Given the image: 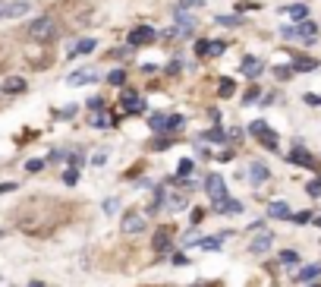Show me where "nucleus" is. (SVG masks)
I'll list each match as a JSON object with an SVG mask.
<instances>
[{
    "mask_svg": "<svg viewBox=\"0 0 321 287\" xmlns=\"http://www.w3.org/2000/svg\"><path fill=\"white\" fill-rule=\"evenodd\" d=\"M29 35L35 41H54L57 38V22L51 19V16H38V19L29 26Z\"/></svg>",
    "mask_w": 321,
    "mask_h": 287,
    "instance_id": "1",
    "label": "nucleus"
},
{
    "mask_svg": "<svg viewBox=\"0 0 321 287\" xmlns=\"http://www.w3.org/2000/svg\"><path fill=\"white\" fill-rule=\"evenodd\" d=\"M249 133L261 142V146L264 149H271V152H277V146H280V139H277V133L268 127V123H264V120H255L252 123V127H249Z\"/></svg>",
    "mask_w": 321,
    "mask_h": 287,
    "instance_id": "2",
    "label": "nucleus"
},
{
    "mask_svg": "<svg viewBox=\"0 0 321 287\" xmlns=\"http://www.w3.org/2000/svg\"><path fill=\"white\" fill-rule=\"evenodd\" d=\"M283 38H302V41H315L318 38V26L315 22H309V19H302L299 26H293V29H283Z\"/></svg>",
    "mask_w": 321,
    "mask_h": 287,
    "instance_id": "3",
    "label": "nucleus"
},
{
    "mask_svg": "<svg viewBox=\"0 0 321 287\" xmlns=\"http://www.w3.org/2000/svg\"><path fill=\"white\" fill-rule=\"evenodd\" d=\"M205 193L211 196V202H214V199H224V196H227L224 177H220V174H208V177H205Z\"/></svg>",
    "mask_w": 321,
    "mask_h": 287,
    "instance_id": "4",
    "label": "nucleus"
},
{
    "mask_svg": "<svg viewBox=\"0 0 321 287\" xmlns=\"http://www.w3.org/2000/svg\"><path fill=\"white\" fill-rule=\"evenodd\" d=\"M155 38H158V32L151 29V26H139V29L129 32V47H136V44H151Z\"/></svg>",
    "mask_w": 321,
    "mask_h": 287,
    "instance_id": "5",
    "label": "nucleus"
},
{
    "mask_svg": "<svg viewBox=\"0 0 321 287\" xmlns=\"http://www.w3.org/2000/svg\"><path fill=\"white\" fill-rule=\"evenodd\" d=\"M170 240H174V230H170V227H158L155 237H151V249H155L158 256H164L167 246H170Z\"/></svg>",
    "mask_w": 321,
    "mask_h": 287,
    "instance_id": "6",
    "label": "nucleus"
},
{
    "mask_svg": "<svg viewBox=\"0 0 321 287\" xmlns=\"http://www.w3.org/2000/svg\"><path fill=\"white\" fill-rule=\"evenodd\" d=\"M120 227L126 230V234H142V230H145V214H139V211H126Z\"/></svg>",
    "mask_w": 321,
    "mask_h": 287,
    "instance_id": "7",
    "label": "nucleus"
},
{
    "mask_svg": "<svg viewBox=\"0 0 321 287\" xmlns=\"http://www.w3.org/2000/svg\"><path fill=\"white\" fill-rule=\"evenodd\" d=\"M120 101L126 104V111H129V114H145V104L139 101V95L132 92V88H123V92H120Z\"/></svg>",
    "mask_w": 321,
    "mask_h": 287,
    "instance_id": "8",
    "label": "nucleus"
},
{
    "mask_svg": "<svg viewBox=\"0 0 321 287\" xmlns=\"http://www.w3.org/2000/svg\"><path fill=\"white\" fill-rule=\"evenodd\" d=\"M29 13V4L19 0V4H0V19H16V16H26Z\"/></svg>",
    "mask_w": 321,
    "mask_h": 287,
    "instance_id": "9",
    "label": "nucleus"
},
{
    "mask_svg": "<svg viewBox=\"0 0 321 287\" xmlns=\"http://www.w3.org/2000/svg\"><path fill=\"white\" fill-rule=\"evenodd\" d=\"M214 211H217V214H239L242 205H239L236 199H230V196H224V199H214Z\"/></svg>",
    "mask_w": 321,
    "mask_h": 287,
    "instance_id": "10",
    "label": "nucleus"
},
{
    "mask_svg": "<svg viewBox=\"0 0 321 287\" xmlns=\"http://www.w3.org/2000/svg\"><path fill=\"white\" fill-rule=\"evenodd\" d=\"M249 180H252V186H261L264 180H271V171L261 161H255V164H249Z\"/></svg>",
    "mask_w": 321,
    "mask_h": 287,
    "instance_id": "11",
    "label": "nucleus"
},
{
    "mask_svg": "<svg viewBox=\"0 0 321 287\" xmlns=\"http://www.w3.org/2000/svg\"><path fill=\"white\" fill-rule=\"evenodd\" d=\"M271 243H274V234L268 230V234H261V237H255V240L249 243V253H252V256H261V253H268V249H271Z\"/></svg>",
    "mask_w": 321,
    "mask_h": 287,
    "instance_id": "12",
    "label": "nucleus"
},
{
    "mask_svg": "<svg viewBox=\"0 0 321 287\" xmlns=\"http://www.w3.org/2000/svg\"><path fill=\"white\" fill-rule=\"evenodd\" d=\"M287 161H290V164H299V168H315V158H312L306 149H293V152L287 155Z\"/></svg>",
    "mask_w": 321,
    "mask_h": 287,
    "instance_id": "13",
    "label": "nucleus"
},
{
    "mask_svg": "<svg viewBox=\"0 0 321 287\" xmlns=\"http://www.w3.org/2000/svg\"><path fill=\"white\" fill-rule=\"evenodd\" d=\"M268 218H280V221H293V211L287 202H271L268 205Z\"/></svg>",
    "mask_w": 321,
    "mask_h": 287,
    "instance_id": "14",
    "label": "nucleus"
},
{
    "mask_svg": "<svg viewBox=\"0 0 321 287\" xmlns=\"http://www.w3.org/2000/svg\"><path fill=\"white\" fill-rule=\"evenodd\" d=\"M91 79H98V73H94V69H76V73H69V85H88Z\"/></svg>",
    "mask_w": 321,
    "mask_h": 287,
    "instance_id": "15",
    "label": "nucleus"
},
{
    "mask_svg": "<svg viewBox=\"0 0 321 287\" xmlns=\"http://www.w3.org/2000/svg\"><path fill=\"white\" fill-rule=\"evenodd\" d=\"M290 69H293V73H312V69H318V60H312V57H293Z\"/></svg>",
    "mask_w": 321,
    "mask_h": 287,
    "instance_id": "16",
    "label": "nucleus"
},
{
    "mask_svg": "<svg viewBox=\"0 0 321 287\" xmlns=\"http://www.w3.org/2000/svg\"><path fill=\"white\" fill-rule=\"evenodd\" d=\"M94 44H98L94 38H82L76 47H69V54H66V57H82V54H91V51H94Z\"/></svg>",
    "mask_w": 321,
    "mask_h": 287,
    "instance_id": "17",
    "label": "nucleus"
},
{
    "mask_svg": "<svg viewBox=\"0 0 321 287\" xmlns=\"http://www.w3.org/2000/svg\"><path fill=\"white\" fill-rule=\"evenodd\" d=\"M4 92H7V95H19V92H26V79H19V76L7 79V82H4Z\"/></svg>",
    "mask_w": 321,
    "mask_h": 287,
    "instance_id": "18",
    "label": "nucleus"
},
{
    "mask_svg": "<svg viewBox=\"0 0 321 287\" xmlns=\"http://www.w3.org/2000/svg\"><path fill=\"white\" fill-rule=\"evenodd\" d=\"M199 139H202V142H227V133H224L220 127H211V130H205Z\"/></svg>",
    "mask_w": 321,
    "mask_h": 287,
    "instance_id": "19",
    "label": "nucleus"
},
{
    "mask_svg": "<svg viewBox=\"0 0 321 287\" xmlns=\"http://www.w3.org/2000/svg\"><path fill=\"white\" fill-rule=\"evenodd\" d=\"M164 205H167L170 211H183V208H186V199H183L180 193H174V196H167V199H164Z\"/></svg>",
    "mask_w": 321,
    "mask_h": 287,
    "instance_id": "20",
    "label": "nucleus"
},
{
    "mask_svg": "<svg viewBox=\"0 0 321 287\" xmlns=\"http://www.w3.org/2000/svg\"><path fill=\"white\" fill-rule=\"evenodd\" d=\"M318 275H321V265H306L302 272H296V281H312Z\"/></svg>",
    "mask_w": 321,
    "mask_h": 287,
    "instance_id": "21",
    "label": "nucleus"
},
{
    "mask_svg": "<svg viewBox=\"0 0 321 287\" xmlns=\"http://www.w3.org/2000/svg\"><path fill=\"white\" fill-rule=\"evenodd\" d=\"M239 66H242V73H249V76H258V69H261L255 57H245V60H242Z\"/></svg>",
    "mask_w": 321,
    "mask_h": 287,
    "instance_id": "22",
    "label": "nucleus"
},
{
    "mask_svg": "<svg viewBox=\"0 0 321 287\" xmlns=\"http://www.w3.org/2000/svg\"><path fill=\"white\" fill-rule=\"evenodd\" d=\"M148 123H151V130H155V133H167V117L164 114H155Z\"/></svg>",
    "mask_w": 321,
    "mask_h": 287,
    "instance_id": "23",
    "label": "nucleus"
},
{
    "mask_svg": "<svg viewBox=\"0 0 321 287\" xmlns=\"http://www.w3.org/2000/svg\"><path fill=\"white\" fill-rule=\"evenodd\" d=\"M217 92H220V98H230V95L236 92V85H233V79H220V85H217Z\"/></svg>",
    "mask_w": 321,
    "mask_h": 287,
    "instance_id": "24",
    "label": "nucleus"
},
{
    "mask_svg": "<svg viewBox=\"0 0 321 287\" xmlns=\"http://www.w3.org/2000/svg\"><path fill=\"white\" fill-rule=\"evenodd\" d=\"M192 168H195V164H192L189 158H186V161H180V177H174V183H180L183 177H189V174H192Z\"/></svg>",
    "mask_w": 321,
    "mask_h": 287,
    "instance_id": "25",
    "label": "nucleus"
},
{
    "mask_svg": "<svg viewBox=\"0 0 321 287\" xmlns=\"http://www.w3.org/2000/svg\"><path fill=\"white\" fill-rule=\"evenodd\" d=\"M227 234H220V237H208V240H199V246L202 249H220V240H224Z\"/></svg>",
    "mask_w": 321,
    "mask_h": 287,
    "instance_id": "26",
    "label": "nucleus"
},
{
    "mask_svg": "<svg viewBox=\"0 0 321 287\" xmlns=\"http://www.w3.org/2000/svg\"><path fill=\"white\" fill-rule=\"evenodd\" d=\"M280 262H283V265H293V262H299V253H296V249H283V253H280Z\"/></svg>",
    "mask_w": 321,
    "mask_h": 287,
    "instance_id": "27",
    "label": "nucleus"
},
{
    "mask_svg": "<svg viewBox=\"0 0 321 287\" xmlns=\"http://www.w3.org/2000/svg\"><path fill=\"white\" fill-rule=\"evenodd\" d=\"M107 82H110V85H123V82H126V73H123V69H113V73L107 76Z\"/></svg>",
    "mask_w": 321,
    "mask_h": 287,
    "instance_id": "28",
    "label": "nucleus"
},
{
    "mask_svg": "<svg viewBox=\"0 0 321 287\" xmlns=\"http://www.w3.org/2000/svg\"><path fill=\"white\" fill-rule=\"evenodd\" d=\"M76 180H79V171H76V168H66V171H63V183H66V186H72Z\"/></svg>",
    "mask_w": 321,
    "mask_h": 287,
    "instance_id": "29",
    "label": "nucleus"
},
{
    "mask_svg": "<svg viewBox=\"0 0 321 287\" xmlns=\"http://www.w3.org/2000/svg\"><path fill=\"white\" fill-rule=\"evenodd\" d=\"M227 51V41H211V47H208V57H217V54Z\"/></svg>",
    "mask_w": 321,
    "mask_h": 287,
    "instance_id": "30",
    "label": "nucleus"
},
{
    "mask_svg": "<svg viewBox=\"0 0 321 287\" xmlns=\"http://www.w3.org/2000/svg\"><path fill=\"white\" fill-rule=\"evenodd\" d=\"M180 127H183V117H180V114L167 117V133H174V130H180Z\"/></svg>",
    "mask_w": 321,
    "mask_h": 287,
    "instance_id": "31",
    "label": "nucleus"
},
{
    "mask_svg": "<svg viewBox=\"0 0 321 287\" xmlns=\"http://www.w3.org/2000/svg\"><path fill=\"white\" fill-rule=\"evenodd\" d=\"M41 168H44V161H41V158H32V161H26V171H29V174H38Z\"/></svg>",
    "mask_w": 321,
    "mask_h": 287,
    "instance_id": "32",
    "label": "nucleus"
},
{
    "mask_svg": "<svg viewBox=\"0 0 321 287\" xmlns=\"http://www.w3.org/2000/svg\"><path fill=\"white\" fill-rule=\"evenodd\" d=\"M290 16H293V19H299V22H302V19H306V16H309V10L299 4V7H290Z\"/></svg>",
    "mask_w": 321,
    "mask_h": 287,
    "instance_id": "33",
    "label": "nucleus"
},
{
    "mask_svg": "<svg viewBox=\"0 0 321 287\" xmlns=\"http://www.w3.org/2000/svg\"><path fill=\"white\" fill-rule=\"evenodd\" d=\"M271 73H274L277 79H287V76H293V69H290V66H274Z\"/></svg>",
    "mask_w": 321,
    "mask_h": 287,
    "instance_id": "34",
    "label": "nucleus"
},
{
    "mask_svg": "<svg viewBox=\"0 0 321 287\" xmlns=\"http://www.w3.org/2000/svg\"><path fill=\"white\" fill-rule=\"evenodd\" d=\"M217 26H239V16H217Z\"/></svg>",
    "mask_w": 321,
    "mask_h": 287,
    "instance_id": "35",
    "label": "nucleus"
},
{
    "mask_svg": "<svg viewBox=\"0 0 321 287\" xmlns=\"http://www.w3.org/2000/svg\"><path fill=\"white\" fill-rule=\"evenodd\" d=\"M195 7H202V0H180L177 4V10H195Z\"/></svg>",
    "mask_w": 321,
    "mask_h": 287,
    "instance_id": "36",
    "label": "nucleus"
},
{
    "mask_svg": "<svg viewBox=\"0 0 321 287\" xmlns=\"http://www.w3.org/2000/svg\"><path fill=\"white\" fill-rule=\"evenodd\" d=\"M208 47H211V41H195V54H202V57H208Z\"/></svg>",
    "mask_w": 321,
    "mask_h": 287,
    "instance_id": "37",
    "label": "nucleus"
},
{
    "mask_svg": "<svg viewBox=\"0 0 321 287\" xmlns=\"http://www.w3.org/2000/svg\"><path fill=\"white\" fill-rule=\"evenodd\" d=\"M85 104L91 107V111H94V114H98V111H104V101H101V98H88Z\"/></svg>",
    "mask_w": 321,
    "mask_h": 287,
    "instance_id": "38",
    "label": "nucleus"
},
{
    "mask_svg": "<svg viewBox=\"0 0 321 287\" xmlns=\"http://www.w3.org/2000/svg\"><path fill=\"white\" fill-rule=\"evenodd\" d=\"M302 101H306V104H312V107H321V95H302Z\"/></svg>",
    "mask_w": 321,
    "mask_h": 287,
    "instance_id": "39",
    "label": "nucleus"
},
{
    "mask_svg": "<svg viewBox=\"0 0 321 287\" xmlns=\"http://www.w3.org/2000/svg\"><path fill=\"white\" fill-rule=\"evenodd\" d=\"M258 98H261V92H258V88H249V92H245V98H242V101H245V104H252V101H258Z\"/></svg>",
    "mask_w": 321,
    "mask_h": 287,
    "instance_id": "40",
    "label": "nucleus"
},
{
    "mask_svg": "<svg viewBox=\"0 0 321 287\" xmlns=\"http://www.w3.org/2000/svg\"><path fill=\"white\" fill-rule=\"evenodd\" d=\"M309 218H312V214H309V211H299V214H293V221H296V224H306Z\"/></svg>",
    "mask_w": 321,
    "mask_h": 287,
    "instance_id": "41",
    "label": "nucleus"
},
{
    "mask_svg": "<svg viewBox=\"0 0 321 287\" xmlns=\"http://www.w3.org/2000/svg\"><path fill=\"white\" fill-rule=\"evenodd\" d=\"M117 205H120L117 199H107V202H104V211H107V214H113V211H117Z\"/></svg>",
    "mask_w": 321,
    "mask_h": 287,
    "instance_id": "42",
    "label": "nucleus"
},
{
    "mask_svg": "<svg viewBox=\"0 0 321 287\" xmlns=\"http://www.w3.org/2000/svg\"><path fill=\"white\" fill-rule=\"evenodd\" d=\"M167 146H170V139H155V142H151V149H158V152L167 149Z\"/></svg>",
    "mask_w": 321,
    "mask_h": 287,
    "instance_id": "43",
    "label": "nucleus"
},
{
    "mask_svg": "<svg viewBox=\"0 0 321 287\" xmlns=\"http://www.w3.org/2000/svg\"><path fill=\"white\" fill-rule=\"evenodd\" d=\"M189 262V256H183V253H174V265H186Z\"/></svg>",
    "mask_w": 321,
    "mask_h": 287,
    "instance_id": "44",
    "label": "nucleus"
},
{
    "mask_svg": "<svg viewBox=\"0 0 321 287\" xmlns=\"http://www.w3.org/2000/svg\"><path fill=\"white\" fill-rule=\"evenodd\" d=\"M110 57H129V47H117V51L110 54Z\"/></svg>",
    "mask_w": 321,
    "mask_h": 287,
    "instance_id": "45",
    "label": "nucleus"
},
{
    "mask_svg": "<svg viewBox=\"0 0 321 287\" xmlns=\"http://www.w3.org/2000/svg\"><path fill=\"white\" fill-rule=\"evenodd\" d=\"M309 193L312 196H321V183H309Z\"/></svg>",
    "mask_w": 321,
    "mask_h": 287,
    "instance_id": "46",
    "label": "nucleus"
},
{
    "mask_svg": "<svg viewBox=\"0 0 321 287\" xmlns=\"http://www.w3.org/2000/svg\"><path fill=\"white\" fill-rule=\"evenodd\" d=\"M10 189H16V183H0V193H10Z\"/></svg>",
    "mask_w": 321,
    "mask_h": 287,
    "instance_id": "47",
    "label": "nucleus"
},
{
    "mask_svg": "<svg viewBox=\"0 0 321 287\" xmlns=\"http://www.w3.org/2000/svg\"><path fill=\"white\" fill-rule=\"evenodd\" d=\"M29 287H44V284H38V281H35V284H29Z\"/></svg>",
    "mask_w": 321,
    "mask_h": 287,
    "instance_id": "48",
    "label": "nucleus"
},
{
    "mask_svg": "<svg viewBox=\"0 0 321 287\" xmlns=\"http://www.w3.org/2000/svg\"><path fill=\"white\" fill-rule=\"evenodd\" d=\"M315 287H321V284H315Z\"/></svg>",
    "mask_w": 321,
    "mask_h": 287,
    "instance_id": "49",
    "label": "nucleus"
}]
</instances>
